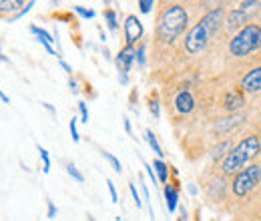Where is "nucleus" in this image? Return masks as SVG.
<instances>
[{
	"mask_svg": "<svg viewBox=\"0 0 261 221\" xmlns=\"http://www.w3.org/2000/svg\"><path fill=\"white\" fill-rule=\"evenodd\" d=\"M227 8L225 4H217L215 8L207 10L195 24L187 31L185 40H183V51L189 57H197L201 53L207 51V46L211 44V40L223 31V20H225Z\"/></svg>",
	"mask_w": 261,
	"mask_h": 221,
	"instance_id": "f257e3e1",
	"label": "nucleus"
},
{
	"mask_svg": "<svg viewBox=\"0 0 261 221\" xmlns=\"http://www.w3.org/2000/svg\"><path fill=\"white\" fill-rule=\"evenodd\" d=\"M155 24V44L169 48L175 40L189 31V8L183 2H161Z\"/></svg>",
	"mask_w": 261,
	"mask_h": 221,
	"instance_id": "f03ea898",
	"label": "nucleus"
},
{
	"mask_svg": "<svg viewBox=\"0 0 261 221\" xmlns=\"http://www.w3.org/2000/svg\"><path fill=\"white\" fill-rule=\"evenodd\" d=\"M261 155V135L257 131H247L231 149L227 157L219 163V173L223 177H233Z\"/></svg>",
	"mask_w": 261,
	"mask_h": 221,
	"instance_id": "7ed1b4c3",
	"label": "nucleus"
},
{
	"mask_svg": "<svg viewBox=\"0 0 261 221\" xmlns=\"http://www.w3.org/2000/svg\"><path fill=\"white\" fill-rule=\"evenodd\" d=\"M261 53V24L259 22H249L243 31H239L235 36L227 40V55L231 59L245 61L251 59L253 55Z\"/></svg>",
	"mask_w": 261,
	"mask_h": 221,
	"instance_id": "20e7f679",
	"label": "nucleus"
},
{
	"mask_svg": "<svg viewBox=\"0 0 261 221\" xmlns=\"http://www.w3.org/2000/svg\"><path fill=\"white\" fill-rule=\"evenodd\" d=\"M259 185H261V159L253 161L251 165H247L245 169H241L237 175L231 177V193L237 199L247 197L249 193H253Z\"/></svg>",
	"mask_w": 261,
	"mask_h": 221,
	"instance_id": "39448f33",
	"label": "nucleus"
},
{
	"mask_svg": "<svg viewBox=\"0 0 261 221\" xmlns=\"http://www.w3.org/2000/svg\"><path fill=\"white\" fill-rule=\"evenodd\" d=\"M249 22H253L251 20V16L247 14V12H243L241 8H231L227 10V14H225V20H223V36L225 38H231V36H235L239 31H243Z\"/></svg>",
	"mask_w": 261,
	"mask_h": 221,
	"instance_id": "423d86ee",
	"label": "nucleus"
},
{
	"mask_svg": "<svg viewBox=\"0 0 261 221\" xmlns=\"http://www.w3.org/2000/svg\"><path fill=\"white\" fill-rule=\"evenodd\" d=\"M239 89L245 95H257V93H261V63H255L253 66H249L241 75Z\"/></svg>",
	"mask_w": 261,
	"mask_h": 221,
	"instance_id": "0eeeda50",
	"label": "nucleus"
},
{
	"mask_svg": "<svg viewBox=\"0 0 261 221\" xmlns=\"http://www.w3.org/2000/svg\"><path fill=\"white\" fill-rule=\"evenodd\" d=\"M123 34H125V44H129V46H139V44L143 42V34H145L143 22H141L135 14H127L125 24H123Z\"/></svg>",
	"mask_w": 261,
	"mask_h": 221,
	"instance_id": "6e6552de",
	"label": "nucleus"
},
{
	"mask_svg": "<svg viewBox=\"0 0 261 221\" xmlns=\"http://www.w3.org/2000/svg\"><path fill=\"white\" fill-rule=\"evenodd\" d=\"M245 105H247V95L241 89H229L221 96V109L231 115H237Z\"/></svg>",
	"mask_w": 261,
	"mask_h": 221,
	"instance_id": "1a4fd4ad",
	"label": "nucleus"
},
{
	"mask_svg": "<svg viewBox=\"0 0 261 221\" xmlns=\"http://www.w3.org/2000/svg\"><path fill=\"white\" fill-rule=\"evenodd\" d=\"M197 103H195V96L191 91H187V89H181V91H177V95L173 99V109L179 113V115H191L193 111H195Z\"/></svg>",
	"mask_w": 261,
	"mask_h": 221,
	"instance_id": "9d476101",
	"label": "nucleus"
},
{
	"mask_svg": "<svg viewBox=\"0 0 261 221\" xmlns=\"http://www.w3.org/2000/svg\"><path fill=\"white\" fill-rule=\"evenodd\" d=\"M135 63H137V46L125 44V46L119 51L117 59H115V64H117L119 72H125V75H127L130 68H133V64Z\"/></svg>",
	"mask_w": 261,
	"mask_h": 221,
	"instance_id": "9b49d317",
	"label": "nucleus"
},
{
	"mask_svg": "<svg viewBox=\"0 0 261 221\" xmlns=\"http://www.w3.org/2000/svg\"><path fill=\"white\" fill-rule=\"evenodd\" d=\"M165 199H167V209L173 213L177 209V203H179V187L173 185L171 181L165 185Z\"/></svg>",
	"mask_w": 261,
	"mask_h": 221,
	"instance_id": "f8f14e48",
	"label": "nucleus"
},
{
	"mask_svg": "<svg viewBox=\"0 0 261 221\" xmlns=\"http://www.w3.org/2000/svg\"><path fill=\"white\" fill-rule=\"evenodd\" d=\"M31 32H33V34H36L38 42H40V44L46 48V53H48V55H55V48L50 46V42H53V36H50L48 32L44 31V29H40V27H36V24H33V27H31Z\"/></svg>",
	"mask_w": 261,
	"mask_h": 221,
	"instance_id": "ddd939ff",
	"label": "nucleus"
},
{
	"mask_svg": "<svg viewBox=\"0 0 261 221\" xmlns=\"http://www.w3.org/2000/svg\"><path fill=\"white\" fill-rule=\"evenodd\" d=\"M153 169H155L159 181H161L163 185H167V183H169V165L165 163L163 159H155V161H153Z\"/></svg>",
	"mask_w": 261,
	"mask_h": 221,
	"instance_id": "4468645a",
	"label": "nucleus"
},
{
	"mask_svg": "<svg viewBox=\"0 0 261 221\" xmlns=\"http://www.w3.org/2000/svg\"><path fill=\"white\" fill-rule=\"evenodd\" d=\"M145 137H147V143H149V147L153 149V153L157 155V159H161L165 155L163 149H161V145H159V141H157V137H155V133L151 131V129H147L145 131Z\"/></svg>",
	"mask_w": 261,
	"mask_h": 221,
	"instance_id": "2eb2a0df",
	"label": "nucleus"
},
{
	"mask_svg": "<svg viewBox=\"0 0 261 221\" xmlns=\"http://www.w3.org/2000/svg\"><path fill=\"white\" fill-rule=\"evenodd\" d=\"M102 16H105V20H107V24H109V29H111V31H117V29H119L117 12H115L113 8H105V10H102Z\"/></svg>",
	"mask_w": 261,
	"mask_h": 221,
	"instance_id": "dca6fc26",
	"label": "nucleus"
},
{
	"mask_svg": "<svg viewBox=\"0 0 261 221\" xmlns=\"http://www.w3.org/2000/svg\"><path fill=\"white\" fill-rule=\"evenodd\" d=\"M29 4V2H27ZM24 2H6V0H2L0 2V8H2V16H6V12H12V10H16V8H24L27 6Z\"/></svg>",
	"mask_w": 261,
	"mask_h": 221,
	"instance_id": "f3484780",
	"label": "nucleus"
},
{
	"mask_svg": "<svg viewBox=\"0 0 261 221\" xmlns=\"http://www.w3.org/2000/svg\"><path fill=\"white\" fill-rule=\"evenodd\" d=\"M66 171H68V175H70L74 181H79V183H83V181H85V175L76 169V165H74V163H66Z\"/></svg>",
	"mask_w": 261,
	"mask_h": 221,
	"instance_id": "a211bd4d",
	"label": "nucleus"
},
{
	"mask_svg": "<svg viewBox=\"0 0 261 221\" xmlns=\"http://www.w3.org/2000/svg\"><path fill=\"white\" fill-rule=\"evenodd\" d=\"M145 51H147V40H143V42L137 46V64H141V66H145V64H147Z\"/></svg>",
	"mask_w": 261,
	"mask_h": 221,
	"instance_id": "6ab92c4d",
	"label": "nucleus"
},
{
	"mask_svg": "<svg viewBox=\"0 0 261 221\" xmlns=\"http://www.w3.org/2000/svg\"><path fill=\"white\" fill-rule=\"evenodd\" d=\"M102 157H105L107 161H109V163H111V165H113V169H115L117 173H121V171H123V167H121V161L115 157L113 153H109V151H102Z\"/></svg>",
	"mask_w": 261,
	"mask_h": 221,
	"instance_id": "aec40b11",
	"label": "nucleus"
},
{
	"mask_svg": "<svg viewBox=\"0 0 261 221\" xmlns=\"http://www.w3.org/2000/svg\"><path fill=\"white\" fill-rule=\"evenodd\" d=\"M38 151H40V159H42V171L48 173V171H50V157H48V151H46L44 147H38Z\"/></svg>",
	"mask_w": 261,
	"mask_h": 221,
	"instance_id": "412c9836",
	"label": "nucleus"
},
{
	"mask_svg": "<svg viewBox=\"0 0 261 221\" xmlns=\"http://www.w3.org/2000/svg\"><path fill=\"white\" fill-rule=\"evenodd\" d=\"M137 6L141 8V12L147 14V12H151V8H155V2H153V0H139Z\"/></svg>",
	"mask_w": 261,
	"mask_h": 221,
	"instance_id": "4be33fe9",
	"label": "nucleus"
},
{
	"mask_svg": "<svg viewBox=\"0 0 261 221\" xmlns=\"http://www.w3.org/2000/svg\"><path fill=\"white\" fill-rule=\"evenodd\" d=\"M79 113H81V123H89V109L85 101L79 103Z\"/></svg>",
	"mask_w": 261,
	"mask_h": 221,
	"instance_id": "5701e85b",
	"label": "nucleus"
},
{
	"mask_svg": "<svg viewBox=\"0 0 261 221\" xmlns=\"http://www.w3.org/2000/svg\"><path fill=\"white\" fill-rule=\"evenodd\" d=\"M76 123H79V119L76 117H72V121H70V135H72V141H81V135H79V129H76Z\"/></svg>",
	"mask_w": 261,
	"mask_h": 221,
	"instance_id": "b1692460",
	"label": "nucleus"
},
{
	"mask_svg": "<svg viewBox=\"0 0 261 221\" xmlns=\"http://www.w3.org/2000/svg\"><path fill=\"white\" fill-rule=\"evenodd\" d=\"M149 111L153 113V117H159V99H153V95L149 96Z\"/></svg>",
	"mask_w": 261,
	"mask_h": 221,
	"instance_id": "393cba45",
	"label": "nucleus"
},
{
	"mask_svg": "<svg viewBox=\"0 0 261 221\" xmlns=\"http://www.w3.org/2000/svg\"><path fill=\"white\" fill-rule=\"evenodd\" d=\"M74 12H79L83 18H95V12L89 10V8H85V6H74Z\"/></svg>",
	"mask_w": 261,
	"mask_h": 221,
	"instance_id": "a878e982",
	"label": "nucleus"
},
{
	"mask_svg": "<svg viewBox=\"0 0 261 221\" xmlns=\"http://www.w3.org/2000/svg\"><path fill=\"white\" fill-rule=\"evenodd\" d=\"M145 169H147V175L151 177V181H153V185H159L161 181H159V177H157V173H155V169H153V165H149V163H145Z\"/></svg>",
	"mask_w": 261,
	"mask_h": 221,
	"instance_id": "bb28decb",
	"label": "nucleus"
},
{
	"mask_svg": "<svg viewBox=\"0 0 261 221\" xmlns=\"http://www.w3.org/2000/svg\"><path fill=\"white\" fill-rule=\"evenodd\" d=\"M129 189H130L133 199H135V203H137V207H141V205H143V201L139 199V191H137V187H135V183H129Z\"/></svg>",
	"mask_w": 261,
	"mask_h": 221,
	"instance_id": "cd10ccee",
	"label": "nucleus"
},
{
	"mask_svg": "<svg viewBox=\"0 0 261 221\" xmlns=\"http://www.w3.org/2000/svg\"><path fill=\"white\" fill-rule=\"evenodd\" d=\"M107 185H109V193H111V199H113V203H117V199H119V197H117V189H115V183H113V181L109 179V181H107Z\"/></svg>",
	"mask_w": 261,
	"mask_h": 221,
	"instance_id": "c85d7f7f",
	"label": "nucleus"
},
{
	"mask_svg": "<svg viewBox=\"0 0 261 221\" xmlns=\"http://www.w3.org/2000/svg\"><path fill=\"white\" fill-rule=\"evenodd\" d=\"M46 215H48L50 219H55V215H57V207H55L53 201H48V211H46Z\"/></svg>",
	"mask_w": 261,
	"mask_h": 221,
	"instance_id": "c756f323",
	"label": "nucleus"
},
{
	"mask_svg": "<svg viewBox=\"0 0 261 221\" xmlns=\"http://www.w3.org/2000/svg\"><path fill=\"white\" fill-rule=\"evenodd\" d=\"M68 87H70V91H72L74 95L79 93V85H76V81H74V77H70V79H68Z\"/></svg>",
	"mask_w": 261,
	"mask_h": 221,
	"instance_id": "7c9ffc66",
	"label": "nucleus"
},
{
	"mask_svg": "<svg viewBox=\"0 0 261 221\" xmlns=\"http://www.w3.org/2000/svg\"><path fill=\"white\" fill-rule=\"evenodd\" d=\"M42 107H44V109H46L50 115H57V111H55V107H53L50 103H42Z\"/></svg>",
	"mask_w": 261,
	"mask_h": 221,
	"instance_id": "2f4dec72",
	"label": "nucleus"
},
{
	"mask_svg": "<svg viewBox=\"0 0 261 221\" xmlns=\"http://www.w3.org/2000/svg\"><path fill=\"white\" fill-rule=\"evenodd\" d=\"M59 63H61V66H63V68H65L66 72H68V75L72 77V68H70V66H68V64H66L65 61H63V59H59Z\"/></svg>",
	"mask_w": 261,
	"mask_h": 221,
	"instance_id": "473e14b6",
	"label": "nucleus"
},
{
	"mask_svg": "<svg viewBox=\"0 0 261 221\" xmlns=\"http://www.w3.org/2000/svg\"><path fill=\"white\" fill-rule=\"evenodd\" d=\"M119 81H121L123 85H127V83H129V77H127L125 72H119Z\"/></svg>",
	"mask_w": 261,
	"mask_h": 221,
	"instance_id": "72a5a7b5",
	"label": "nucleus"
},
{
	"mask_svg": "<svg viewBox=\"0 0 261 221\" xmlns=\"http://www.w3.org/2000/svg\"><path fill=\"white\" fill-rule=\"evenodd\" d=\"M125 131H127L129 135L133 133V129H130V121H129V119H125Z\"/></svg>",
	"mask_w": 261,
	"mask_h": 221,
	"instance_id": "f704fd0d",
	"label": "nucleus"
},
{
	"mask_svg": "<svg viewBox=\"0 0 261 221\" xmlns=\"http://www.w3.org/2000/svg\"><path fill=\"white\" fill-rule=\"evenodd\" d=\"M0 99H2V103H4V105H8V103H10V101H8V96L4 95V93H2V95H0Z\"/></svg>",
	"mask_w": 261,
	"mask_h": 221,
	"instance_id": "c9c22d12",
	"label": "nucleus"
},
{
	"mask_svg": "<svg viewBox=\"0 0 261 221\" xmlns=\"http://www.w3.org/2000/svg\"><path fill=\"white\" fill-rule=\"evenodd\" d=\"M257 22L261 24V8H259V12H257Z\"/></svg>",
	"mask_w": 261,
	"mask_h": 221,
	"instance_id": "e433bc0d",
	"label": "nucleus"
},
{
	"mask_svg": "<svg viewBox=\"0 0 261 221\" xmlns=\"http://www.w3.org/2000/svg\"><path fill=\"white\" fill-rule=\"evenodd\" d=\"M255 63H261V53L257 55V61H255Z\"/></svg>",
	"mask_w": 261,
	"mask_h": 221,
	"instance_id": "4c0bfd02",
	"label": "nucleus"
},
{
	"mask_svg": "<svg viewBox=\"0 0 261 221\" xmlns=\"http://www.w3.org/2000/svg\"><path fill=\"white\" fill-rule=\"evenodd\" d=\"M259 221H261V217H259Z\"/></svg>",
	"mask_w": 261,
	"mask_h": 221,
	"instance_id": "58836bf2",
	"label": "nucleus"
}]
</instances>
